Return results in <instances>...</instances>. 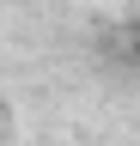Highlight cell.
I'll list each match as a JSON object with an SVG mask.
<instances>
[{"instance_id":"1","label":"cell","mask_w":140,"mask_h":146,"mask_svg":"<svg viewBox=\"0 0 140 146\" xmlns=\"http://www.w3.org/2000/svg\"><path fill=\"white\" fill-rule=\"evenodd\" d=\"M122 61H128V67L140 73V18H134L128 31H122Z\"/></svg>"},{"instance_id":"2","label":"cell","mask_w":140,"mask_h":146,"mask_svg":"<svg viewBox=\"0 0 140 146\" xmlns=\"http://www.w3.org/2000/svg\"><path fill=\"white\" fill-rule=\"evenodd\" d=\"M0 128H6V91H0Z\"/></svg>"}]
</instances>
